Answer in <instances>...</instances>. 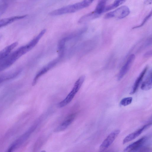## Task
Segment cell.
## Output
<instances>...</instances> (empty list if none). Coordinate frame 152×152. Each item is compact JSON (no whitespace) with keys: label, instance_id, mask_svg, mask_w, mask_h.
<instances>
[{"label":"cell","instance_id":"cell-15","mask_svg":"<svg viewBox=\"0 0 152 152\" xmlns=\"http://www.w3.org/2000/svg\"><path fill=\"white\" fill-rule=\"evenodd\" d=\"M106 4L107 1L103 0L100 1L97 5L94 11L98 14L100 15L102 13L105 12V9L107 7L106 6Z\"/></svg>","mask_w":152,"mask_h":152},{"label":"cell","instance_id":"cell-24","mask_svg":"<svg viewBox=\"0 0 152 152\" xmlns=\"http://www.w3.org/2000/svg\"><path fill=\"white\" fill-rule=\"evenodd\" d=\"M0 38H1V37H0Z\"/></svg>","mask_w":152,"mask_h":152},{"label":"cell","instance_id":"cell-3","mask_svg":"<svg viewBox=\"0 0 152 152\" xmlns=\"http://www.w3.org/2000/svg\"><path fill=\"white\" fill-rule=\"evenodd\" d=\"M85 77L84 75L81 76L75 82L73 88L67 96L62 101L58 104V107L59 108L64 107L71 102L76 94L79 91L83 83Z\"/></svg>","mask_w":152,"mask_h":152},{"label":"cell","instance_id":"cell-5","mask_svg":"<svg viewBox=\"0 0 152 152\" xmlns=\"http://www.w3.org/2000/svg\"><path fill=\"white\" fill-rule=\"evenodd\" d=\"M120 132V130H116L111 132L101 144L100 147V151H103L108 148L117 137Z\"/></svg>","mask_w":152,"mask_h":152},{"label":"cell","instance_id":"cell-13","mask_svg":"<svg viewBox=\"0 0 152 152\" xmlns=\"http://www.w3.org/2000/svg\"><path fill=\"white\" fill-rule=\"evenodd\" d=\"M152 86V71L151 70L148 72L145 80L141 85V89L144 91H147L151 89Z\"/></svg>","mask_w":152,"mask_h":152},{"label":"cell","instance_id":"cell-8","mask_svg":"<svg viewBox=\"0 0 152 152\" xmlns=\"http://www.w3.org/2000/svg\"><path fill=\"white\" fill-rule=\"evenodd\" d=\"M147 139V138L146 137L141 138L139 140L127 146L124 151L125 152H134L137 151L146 142Z\"/></svg>","mask_w":152,"mask_h":152},{"label":"cell","instance_id":"cell-18","mask_svg":"<svg viewBox=\"0 0 152 152\" xmlns=\"http://www.w3.org/2000/svg\"><path fill=\"white\" fill-rule=\"evenodd\" d=\"M132 97H127L123 99L120 102V104L123 106H126L130 105L132 101Z\"/></svg>","mask_w":152,"mask_h":152},{"label":"cell","instance_id":"cell-16","mask_svg":"<svg viewBox=\"0 0 152 152\" xmlns=\"http://www.w3.org/2000/svg\"><path fill=\"white\" fill-rule=\"evenodd\" d=\"M125 1H116L112 4L109 6L106 7L105 10V12L109 11L110 10L114 9L117 7L121 5L125 2Z\"/></svg>","mask_w":152,"mask_h":152},{"label":"cell","instance_id":"cell-20","mask_svg":"<svg viewBox=\"0 0 152 152\" xmlns=\"http://www.w3.org/2000/svg\"><path fill=\"white\" fill-rule=\"evenodd\" d=\"M139 152H150V150L148 148H144L141 149Z\"/></svg>","mask_w":152,"mask_h":152},{"label":"cell","instance_id":"cell-7","mask_svg":"<svg viewBox=\"0 0 152 152\" xmlns=\"http://www.w3.org/2000/svg\"><path fill=\"white\" fill-rule=\"evenodd\" d=\"M151 125V123H149L144 125L142 128L133 133L129 134L125 137L123 141V144H126L130 141L133 140L138 137L146 129L149 128Z\"/></svg>","mask_w":152,"mask_h":152},{"label":"cell","instance_id":"cell-23","mask_svg":"<svg viewBox=\"0 0 152 152\" xmlns=\"http://www.w3.org/2000/svg\"><path fill=\"white\" fill-rule=\"evenodd\" d=\"M40 152H46V151H42Z\"/></svg>","mask_w":152,"mask_h":152},{"label":"cell","instance_id":"cell-21","mask_svg":"<svg viewBox=\"0 0 152 152\" xmlns=\"http://www.w3.org/2000/svg\"><path fill=\"white\" fill-rule=\"evenodd\" d=\"M152 55V51L151 50L148 51L144 55L145 57H149L150 56H151Z\"/></svg>","mask_w":152,"mask_h":152},{"label":"cell","instance_id":"cell-14","mask_svg":"<svg viewBox=\"0 0 152 152\" xmlns=\"http://www.w3.org/2000/svg\"><path fill=\"white\" fill-rule=\"evenodd\" d=\"M100 16V15L94 11L86 14L81 17L79 19L78 22L79 23H83L96 19Z\"/></svg>","mask_w":152,"mask_h":152},{"label":"cell","instance_id":"cell-2","mask_svg":"<svg viewBox=\"0 0 152 152\" xmlns=\"http://www.w3.org/2000/svg\"><path fill=\"white\" fill-rule=\"evenodd\" d=\"M93 2V1H84L75 4L69 5L54 10L49 13L52 16H56L65 14L74 13L79 10L87 7Z\"/></svg>","mask_w":152,"mask_h":152},{"label":"cell","instance_id":"cell-1","mask_svg":"<svg viewBox=\"0 0 152 152\" xmlns=\"http://www.w3.org/2000/svg\"><path fill=\"white\" fill-rule=\"evenodd\" d=\"M39 41L38 38L35 37L27 44L21 47L10 54L4 61L6 68L13 64L18 59L32 49Z\"/></svg>","mask_w":152,"mask_h":152},{"label":"cell","instance_id":"cell-6","mask_svg":"<svg viewBox=\"0 0 152 152\" xmlns=\"http://www.w3.org/2000/svg\"><path fill=\"white\" fill-rule=\"evenodd\" d=\"M135 58V56L134 54H132L129 56L126 63L122 67L119 73L118 74V80H121L129 71L134 62Z\"/></svg>","mask_w":152,"mask_h":152},{"label":"cell","instance_id":"cell-12","mask_svg":"<svg viewBox=\"0 0 152 152\" xmlns=\"http://www.w3.org/2000/svg\"><path fill=\"white\" fill-rule=\"evenodd\" d=\"M147 69L148 67H146L143 70L142 72H141L139 77H138L135 83H134V85L132 87L131 91L130 92V94H133L136 92L140 84L141 81H142Z\"/></svg>","mask_w":152,"mask_h":152},{"label":"cell","instance_id":"cell-4","mask_svg":"<svg viewBox=\"0 0 152 152\" xmlns=\"http://www.w3.org/2000/svg\"><path fill=\"white\" fill-rule=\"evenodd\" d=\"M130 12V10L128 6H123L106 14L105 18L109 19L115 18L118 19H122L128 16Z\"/></svg>","mask_w":152,"mask_h":152},{"label":"cell","instance_id":"cell-11","mask_svg":"<svg viewBox=\"0 0 152 152\" xmlns=\"http://www.w3.org/2000/svg\"><path fill=\"white\" fill-rule=\"evenodd\" d=\"M26 15L18 16L5 18L0 20V28L8 25L18 20L24 18Z\"/></svg>","mask_w":152,"mask_h":152},{"label":"cell","instance_id":"cell-19","mask_svg":"<svg viewBox=\"0 0 152 152\" xmlns=\"http://www.w3.org/2000/svg\"><path fill=\"white\" fill-rule=\"evenodd\" d=\"M152 15V12L151 11L150 12V13L148 14V15L144 19V20L143 21V22L142 23H141V24L140 25L138 26H134V27L132 28V29H135V28H138L139 27H141V26H144L145 24L146 23V22H147L148 19H149L150 17H151Z\"/></svg>","mask_w":152,"mask_h":152},{"label":"cell","instance_id":"cell-22","mask_svg":"<svg viewBox=\"0 0 152 152\" xmlns=\"http://www.w3.org/2000/svg\"><path fill=\"white\" fill-rule=\"evenodd\" d=\"M14 149V148L13 146H11L10 147L8 150L7 152H12L13 151V149Z\"/></svg>","mask_w":152,"mask_h":152},{"label":"cell","instance_id":"cell-17","mask_svg":"<svg viewBox=\"0 0 152 152\" xmlns=\"http://www.w3.org/2000/svg\"><path fill=\"white\" fill-rule=\"evenodd\" d=\"M19 71L17 72L12 74H10L9 75H4L0 76V84L4 81L9 80V79L14 78L15 77L18 75Z\"/></svg>","mask_w":152,"mask_h":152},{"label":"cell","instance_id":"cell-10","mask_svg":"<svg viewBox=\"0 0 152 152\" xmlns=\"http://www.w3.org/2000/svg\"><path fill=\"white\" fill-rule=\"evenodd\" d=\"M18 44V42H14L0 51V62L6 59L12 51L17 46Z\"/></svg>","mask_w":152,"mask_h":152},{"label":"cell","instance_id":"cell-9","mask_svg":"<svg viewBox=\"0 0 152 152\" xmlns=\"http://www.w3.org/2000/svg\"><path fill=\"white\" fill-rule=\"evenodd\" d=\"M75 115V114H72L67 116L62 123L56 128V131H62L66 129L74 120Z\"/></svg>","mask_w":152,"mask_h":152}]
</instances>
